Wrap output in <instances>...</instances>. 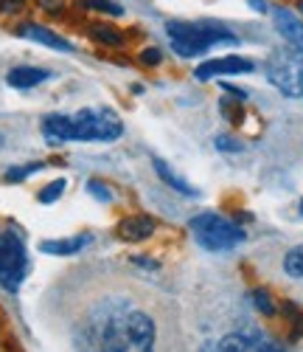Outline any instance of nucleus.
<instances>
[{
    "instance_id": "obj_1",
    "label": "nucleus",
    "mask_w": 303,
    "mask_h": 352,
    "mask_svg": "<svg viewBox=\"0 0 303 352\" xmlns=\"http://www.w3.org/2000/svg\"><path fill=\"white\" fill-rule=\"evenodd\" d=\"M158 324L146 310L110 313L84 333V352H155Z\"/></svg>"
},
{
    "instance_id": "obj_2",
    "label": "nucleus",
    "mask_w": 303,
    "mask_h": 352,
    "mask_svg": "<svg viewBox=\"0 0 303 352\" xmlns=\"http://www.w3.org/2000/svg\"><path fill=\"white\" fill-rule=\"evenodd\" d=\"M166 34L171 40V48L177 56L191 60V56H202L210 48H217L222 43L236 45V34H230L225 25L219 23H186V20H169Z\"/></svg>"
},
{
    "instance_id": "obj_3",
    "label": "nucleus",
    "mask_w": 303,
    "mask_h": 352,
    "mask_svg": "<svg viewBox=\"0 0 303 352\" xmlns=\"http://www.w3.org/2000/svg\"><path fill=\"white\" fill-rule=\"evenodd\" d=\"M189 228L194 234V240L199 248L210 251V254H222V251H233L236 245H241L247 240L245 228L239 223L228 220L225 214L217 212H202L197 217L189 220Z\"/></svg>"
},
{
    "instance_id": "obj_4",
    "label": "nucleus",
    "mask_w": 303,
    "mask_h": 352,
    "mask_svg": "<svg viewBox=\"0 0 303 352\" xmlns=\"http://www.w3.org/2000/svg\"><path fill=\"white\" fill-rule=\"evenodd\" d=\"M267 82L287 99H303V54L292 45L272 48L264 63Z\"/></svg>"
},
{
    "instance_id": "obj_5",
    "label": "nucleus",
    "mask_w": 303,
    "mask_h": 352,
    "mask_svg": "<svg viewBox=\"0 0 303 352\" xmlns=\"http://www.w3.org/2000/svg\"><path fill=\"white\" fill-rule=\"evenodd\" d=\"M124 133V122L112 110H96L87 107L71 116V141H118Z\"/></svg>"
},
{
    "instance_id": "obj_6",
    "label": "nucleus",
    "mask_w": 303,
    "mask_h": 352,
    "mask_svg": "<svg viewBox=\"0 0 303 352\" xmlns=\"http://www.w3.org/2000/svg\"><path fill=\"white\" fill-rule=\"evenodd\" d=\"M28 274V251L14 231H0V287L17 293Z\"/></svg>"
},
{
    "instance_id": "obj_7",
    "label": "nucleus",
    "mask_w": 303,
    "mask_h": 352,
    "mask_svg": "<svg viewBox=\"0 0 303 352\" xmlns=\"http://www.w3.org/2000/svg\"><path fill=\"white\" fill-rule=\"evenodd\" d=\"M256 71V63L247 60V56H239V54H230V56H219V60H208L202 65H197L194 76L199 82H208V79H219V76H241V74H253Z\"/></svg>"
},
{
    "instance_id": "obj_8",
    "label": "nucleus",
    "mask_w": 303,
    "mask_h": 352,
    "mask_svg": "<svg viewBox=\"0 0 303 352\" xmlns=\"http://www.w3.org/2000/svg\"><path fill=\"white\" fill-rule=\"evenodd\" d=\"M219 352H287V349L261 333H230L219 341Z\"/></svg>"
},
{
    "instance_id": "obj_9",
    "label": "nucleus",
    "mask_w": 303,
    "mask_h": 352,
    "mask_svg": "<svg viewBox=\"0 0 303 352\" xmlns=\"http://www.w3.org/2000/svg\"><path fill=\"white\" fill-rule=\"evenodd\" d=\"M17 34H20V37H25V40H32V43H40V45H45V48H51V51H62V54H73V51H76L71 40H65L62 34L51 32L48 25L23 23V25L17 28Z\"/></svg>"
},
{
    "instance_id": "obj_10",
    "label": "nucleus",
    "mask_w": 303,
    "mask_h": 352,
    "mask_svg": "<svg viewBox=\"0 0 303 352\" xmlns=\"http://www.w3.org/2000/svg\"><path fill=\"white\" fill-rule=\"evenodd\" d=\"M272 20H276V32L287 40V45L303 54V20L292 9H284V6L272 9Z\"/></svg>"
},
{
    "instance_id": "obj_11",
    "label": "nucleus",
    "mask_w": 303,
    "mask_h": 352,
    "mask_svg": "<svg viewBox=\"0 0 303 352\" xmlns=\"http://www.w3.org/2000/svg\"><path fill=\"white\" fill-rule=\"evenodd\" d=\"M155 228H158L155 217H149V214H132L127 220H121L118 237L127 240V243H143V240H149L152 234H155Z\"/></svg>"
},
{
    "instance_id": "obj_12",
    "label": "nucleus",
    "mask_w": 303,
    "mask_h": 352,
    "mask_svg": "<svg viewBox=\"0 0 303 352\" xmlns=\"http://www.w3.org/2000/svg\"><path fill=\"white\" fill-rule=\"evenodd\" d=\"M53 74L48 68H37V65H17L6 74V82L9 87H17V91H32V87L48 82Z\"/></svg>"
},
{
    "instance_id": "obj_13",
    "label": "nucleus",
    "mask_w": 303,
    "mask_h": 352,
    "mask_svg": "<svg viewBox=\"0 0 303 352\" xmlns=\"http://www.w3.org/2000/svg\"><path fill=\"white\" fill-rule=\"evenodd\" d=\"M90 243H93V234H73V237H65V240H43L40 251L48 256H73L84 251Z\"/></svg>"
},
{
    "instance_id": "obj_14",
    "label": "nucleus",
    "mask_w": 303,
    "mask_h": 352,
    "mask_svg": "<svg viewBox=\"0 0 303 352\" xmlns=\"http://www.w3.org/2000/svg\"><path fill=\"white\" fill-rule=\"evenodd\" d=\"M43 135H45V141L51 146L71 141V116H65V113L45 116V119H43Z\"/></svg>"
},
{
    "instance_id": "obj_15",
    "label": "nucleus",
    "mask_w": 303,
    "mask_h": 352,
    "mask_svg": "<svg viewBox=\"0 0 303 352\" xmlns=\"http://www.w3.org/2000/svg\"><path fill=\"white\" fill-rule=\"evenodd\" d=\"M152 166H155V172H158V178L169 186V189H174V192H180V195H186V197H197V189L183 178V175H177L166 161H160V158H155L152 161Z\"/></svg>"
},
{
    "instance_id": "obj_16",
    "label": "nucleus",
    "mask_w": 303,
    "mask_h": 352,
    "mask_svg": "<svg viewBox=\"0 0 303 352\" xmlns=\"http://www.w3.org/2000/svg\"><path fill=\"white\" fill-rule=\"evenodd\" d=\"M90 37H93L96 43H101V45H124V34L115 32V28H110V25H99V23L90 25Z\"/></svg>"
},
{
    "instance_id": "obj_17",
    "label": "nucleus",
    "mask_w": 303,
    "mask_h": 352,
    "mask_svg": "<svg viewBox=\"0 0 303 352\" xmlns=\"http://www.w3.org/2000/svg\"><path fill=\"white\" fill-rule=\"evenodd\" d=\"M284 271L292 279H303V245H295L292 251H287L284 256Z\"/></svg>"
},
{
    "instance_id": "obj_18",
    "label": "nucleus",
    "mask_w": 303,
    "mask_h": 352,
    "mask_svg": "<svg viewBox=\"0 0 303 352\" xmlns=\"http://www.w3.org/2000/svg\"><path fill=\"white\" fill-rule=\"evenodd\" d=\"M65 178H56V181H51L48 186H43L40 189V195H37V200L43 203V206H51V203H56L59 197H62L65 195Z\"/></svg>"
},
{
    "instance_id": "obj_19",
    "label": "nucleus",
    "mask_w": 303,
    "mask_h": 352,
    "mask_svg": "<svg viewBox=\"0 0 303 352\" xmlns=\"http://www.w3.org/2000/svg\"><path fill=\"white\" fill-rule=\"evenodd\" d=\"M43 164L34 161V164H23V166H9L6 169V184H23L25 178H32L34 172H40Z\"/></svg>"
},
{
    "instance_id": "obj_20",
    "label": "nucleus",
    "mask_w": 303,
    "mask_h": 352,
    "mask_svg": "<svg viewBox=\"0 0 303 352\" xmlns=\"http://www.w3.org/2000/svg\"><path fill=\"white\" fill-rule=\"evenodd\" d=\"M250 299H253V305H256L258 313H264V316H276V302H272V296H269L267 290H253V293H250Z\"/></svg>"
},
{
    "instance_id": "obj_21",
    "label": "nucleus",
    "mask_w": 303,
    "mask_h": 352,
    "mask_svg": "<svg viewBox=\"0 0 303 352\" xmlns=\"http://www.w3.org/2000/svg\"><path fill=\"white\" fill-rule=\"evenodd\" d=\"M82 6L96 9V12H104V14H110V17H124V9H121L118 3H112V0H84Z\"/></svg>"
},
{
    "instance_id": "obj_22",
    "label": "nucleus",
    "mask_w": 303,
    "mask_h": 352,
    "mask_svg": "<svg viewBox=\"0 0 303 352\" xmlns=\"http://www.w3.org/2000/svg\"><path fill=\"white\" fill-rule=\"evenodd\" d=\"M87 192L93 195L99 203H110L112 200V189L104 184V181H99V178H93V181H87Z\"/></svg>"
},
{
    "instance_id": "obj_23",
    "label": "nucleus",
    "mask_w": 303,
    "mask_h": 352,
    "mask_svg": "<svg viewBox=\"0 0 303 352\" xmlns=\"http://www.w3.org/2000/svg\"><path fill=\"white\" fill-rule=\"evenodd\" d=\"M214 146H217L219 153H241V150H245V144H241V141H236L233 135H217Z\"/></svg>"
},
{
    "instance_id": "obj_24",
    "label": "nucleus",
    "mask_w": 303,
    "mask_h": 352,
    "mask_svg": "<svg viewBox=\"0 0 303 352\" xmlns=\"http://www.w3.org/2000/svg\"><path fill=\"white\" fill-rule=\"evenodd\" d=\"M160 60H163V54H160V48H155V45L146 48V51L141 54V63H143V65H160Z\"/></svg>"
},
{
    "instance_id": "obj_25",
    "label": "nucleus",
    "mask_w": 303,
    "mask_h": 352,
    "mask_svg": "<svg viewBox=\"0 0 303 352\" xmlns=\"http://www.w3.org/2000/svg\"><path fill=\"white\" fill-rule=\"evenodd\" d=\"M23 3H25V0H0V9H3V12H17Z\"/></svg>"
},
{
    "instance_id": "obj_26",
    "label": "nucleus",
    "mask_w": 303,
    "mask_h": 352,
    "mask_svg": "<svg viewBox=\"0 0 303 352\" xmlns=\"http://www.w3.org/2000/svg\"><path fill=\"white\" fill-rule=\"evenodd\" d=\"M225 94H230V96L239 99V102H245V99H247V91H239V87H233V85H225Z\"/></svg>"
},
{
    "instance_id": "obj_27",
    "label": "nucleus",
    "mask_w": 303,
    "mask_h": 352,
    "mask_svg": "<svg viewBox=\"0 0 303 352\" xmlns=\"http://www.w3.org/2000/svg\"><path fill=\"white\" fill-rule=\"evenodd\" d=\"M247 3H250V9H253V12H258V14H267V12H269L267 0H247Z\"/></svg>"
},
{
    "instance_id": "obj_28",
    "label": "nucleus",
    "mask_w": 303,
    "mask_h": 352,
    "mask_svg": "<svg viewBox=\"0 0 303 352\" xmlns=\"http://www.w3.org/2000/svg\"><path fill=\"white\" fill-rule=\"evenodd\" d=\"M135 262H138V265H143V268H152V271H158V268H160L155 259H135Z\"/></svg>"
},
{
    "instance_id": "obj_29",
    "label": "nucleus",
    "mask_w": 303,
    "mask_h": 352,
    "mask_svg": "<svg viewBox=\"0 0 303 352\" xmlns=\"http://www.w3.org/2000/svg\"><path fill=\"white\" fill-rule=\"evenodd\" d=\"M0 150H3V133H0Z\"/></svg>"
},
{
    "instance_id": "obj_30",
    "label": "nucleus",
    "mask_w": 303,
    "mask_h": 352,
    "mask_svg": "<svg viewBox=\"0 0 303 352\" xmlns=\"http://www.w3.org/2000/svg\"><path fill=\"white\" fill-rule=\"evenodd\" d=\"M300 217H303V200H300Z\"/></svg>"
},
{
    "instance_id": "obj_31",
    "label": "nucleus",
    "mask_w": 303,
    "mask_h": 352,
    "mask_svg": "<svg viewBox=\"0 0 303 352\" xmlns=\"http://www.w3.org/2000/svg\"><path fill=\"white\" fill-rule=\"evenodd\" d=\"M300 12H303V0H300Z\"/></svg>"
}]
</instances>
